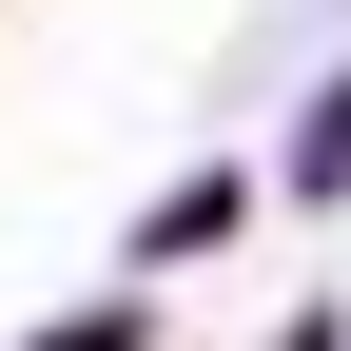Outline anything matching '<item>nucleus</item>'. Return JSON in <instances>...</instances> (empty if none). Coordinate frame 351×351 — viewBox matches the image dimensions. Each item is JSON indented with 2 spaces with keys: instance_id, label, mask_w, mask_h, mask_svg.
Returning a JSON list of instances; mask_svg holds the SVG:
<instances>
[{
  "instance_id": "obj_1",
  "label": "nucleus",
  "mask_w": 351,
  "mask_h": 351,
  "mask_svg": "<svg viewBox=\"0 0 351 351\" xmlns=\"http://www.w3.org/2000/svg\"><path fill=\"white\" fill-rule=\"evenodd\" d=\"M293 195H351V78H332L313 117H293Z\"/></svg>"
}]
</instances>
